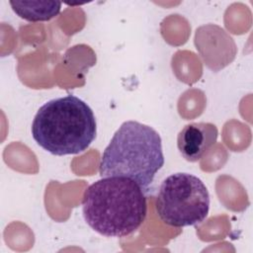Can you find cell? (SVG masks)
<instances>
[{
  "label": "cell",
  "instance_id": "1",
  "mask_svg": "<svg viewBox=\"0 0 253 253\" xmlns=\"http://www.w3.org/2000/svg\"><path fill=\"white\" fill-rule=\"evenodd\" d=\"M83 216L96 232L125 237L145 220L147 203L142 188L124 177H106L91 184L82 200Z\"/></svg>",
  "mask_w": 253,
  "mask_h": 253
},
{
  "label": "cell",
  "instance_id": "2",
  "mask_svg": "<svg viewBox=\"0 0 253 253\" xmlns=\"http://www.w3.org/2000/svg\"><path fill=\"white\" fill-rule=\"evenodd\" d=\"M31 130L42 148L63 156L85 151L96 138L97 123L85 101L66 95L44 103L38 110Z\"/></svg>",
  "mask_w": 253,
  "mask_h": 253
},
{
  "label": "cell",
  "instance_id": "3",
  "mask_svg": "<svg viewBox=\"0 0 253 253\" xmlns=\"http://www.w3.org/2000/svg\"><path fill=\"white\" fill-rule=\"evenodd\" d=\"M164 160L159 133L144 124L126 121L103 151L99 172L102 178L130 179L146 192Z\"/></svg>",
  "mask_w": 253,
  "mask_h": 253
},
{
  "label": "cell",
  "instance_id": "4",
  "mask_svg": "<svg viewBox=\"0 0 253 253\" xmlns=\"http://www.w3.org/2000/svg\"><path fill=\"white\" fill-rule=\"evenodd\" d=\"M210 194L197 176L179 172L166 177L157 194L155 209L160 219L173 227L203 222L210 211Z\"/></svg>",
  "mask_w": 253,
  "mask_h": 253
},
{
  "label": "cell",
  "instance_id": "5",
  "mask_svg": "<svg viewBox=\"0 0 253 253\" xmlns=\"http://www.w3.org/2000/svg\"><path fill=\"white\" fill-rule=\"evenodd\" d=\"M218 131L211 123H191L178 134L177 146L181 155L190 162L198 161L216 142Z\"/></svg>",
  "mask_w": 253,
  "mask_h": 253
},
{
  "label": "cell",
  "instance_id": "6",
  "mask_svg": "<svg viewBox=\"0 0 253 253\" xmlns=\"http://www.w3.org/2000/svg\"><path fill=\"white\" fill-rule=\"evenodd\" d=\"M13 11L29 22L49 21L57 16L61 9L59 1H9Z\"/></svg>",
  "mask_w": 253,
  "mask_h": 253
}]
</instances>
